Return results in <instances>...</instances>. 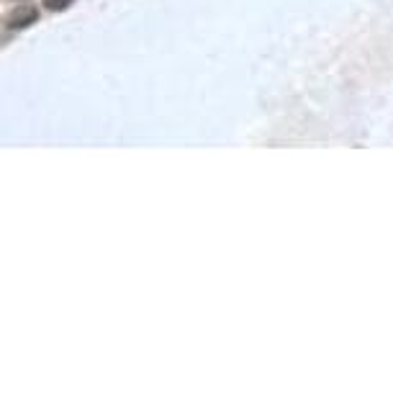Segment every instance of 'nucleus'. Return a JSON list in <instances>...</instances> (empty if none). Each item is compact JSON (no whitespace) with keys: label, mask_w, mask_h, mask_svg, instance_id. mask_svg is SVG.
Instances as JSON below:
<instances>
[{"label":"nucleus","mask_w":393,"mask_h":393,"mask_svg":"<svg viewBox=\"0 0 393 393\" xmlns=\"http://www.w3.org/2000/svg\"><path fill=\"white\" fill-rule=\"evenodd\" d=\"M72 0H44V8L49 10H64L67 6H70Z\"/></svg>","instance_id":"f03ea898"},{"label":"nucleus","mask_w":393,"mask_h":393,"mask_svg":"<svg viewBox=\"0 0 393 393\" xmlns=\"http://www.w3.org/2000/svg\"><path fill=\"white\" fill-rule=\"evenodd\" d=\"M31 21H36V8H31V6H24V8H16L13 13H10L8 26L10 28H24V26H28Z\"/></svg>","instance_id":"f257e3e1"}]
</instances>
